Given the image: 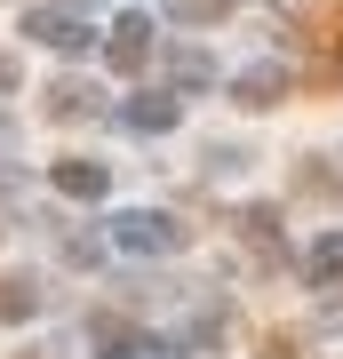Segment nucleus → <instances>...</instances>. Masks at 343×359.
<instances>
[{
  "label": "nucleus",
  "instance_id": "2eb2a0df",
  "mask_svg": "<svg viewBox=\"0 0 343 359\" xmlns=\"http://www.w3.org/2000/svg\"><path fill=\"white\" fill-rule=\"evenodd\" d=\"M319 32H328V56L343 65V8H335V16H328V25H319Z\"/></svg>",
  "mask_w": 343,
  "mask_h": 359
},
{
  "label": "nucleus",
  "instance_id": "1a4fd4ad",
  "mask_svg": "<svg viewBox=\"0 0 343 359\" xmlns=\"http://www.w3.org/2000/svg\"><path fill=\"white\" fill-rule=\"evenodd\" d=\"M231 8H240V0H168V25H191V32H200V25H224Z\"/></svg>",
  "mask_w": 343,
  "mask_h": 359
},
{
  "label": "nucleus",
  "instance_id": "ddd939ff",
  "mask_svg": "<svg viewBox=\"0 0 343 359\" xmlns=\"http://www.w3.org/2000/svg\"><path fill=\"white\" fill-rule=\"evenodd\" d=\"M8 208H25V176H16V168H0V216H8Z\"/></svg>",
  "mask_w": 343,
  "mask_h": 359
},
{
  "label": "nucleus",
  "instance_id": "423d86ee",
  "mask_svg": "<svg viewBox=\"0 0 343 359\" xmlns=\"http://www.w3.org/2000/svg\"><path fill=\"white\" fill-rule=\"evenodd\" d=\"M280 96H288V65H248L231 80V104H248V112H271Z\"/></svg>",
  "mask_w": 343,
  "mask_h": 359
},
{
  "label": "nucleus",
  "instance_id": "9d476101",
  "mask_svg": "<svg viewBox=\"0 0 343 359\" xmlns=\"http://www.w3.org/2000/svg\"><path fill=\"white\" fill-rule=\"evenodd\" d=\"M32 311H40L32 280H0V320H32Z\"/></svg>",
  "mask_w": 343,
  "mask_h": 359
},
{
  "label": "nucleus",
  "instance_id": "4468645a",
  "mask_svg": "<svg viewBox=\"0 0 343 359\" xmlns=\"http://www.w3.org/2000/svg\"><path fill=\"white\" fill-rule=\"evenodd\" d=\"M264 359H304V344H295V335H271V344H264Z\"/></svg>",
  "mask_w": 343,
  "mask_h": 359
},
{
  "label": "nucleus",
  "instance_id": "20e7f679",
  "mask_svg": "<svg viewBox=\"0 0 343 359\" xmlns=\"http://www.w3.org/2000/svg\"><path fill=\"white\" fill-rule=\"evenodd\" d=\"M176 120H184L176 96H128V104H120V128H128V136H168Z\"/></svg>",
  "mask_w": 343,
  "mask_h": 359
},
{
  "label": "nucleus",
  "instance_id": "6e6552de",
  "mask_svg": "<svg viewBox=\"0 0 343 359\" xmlns=\"http://www.w3.org/2000/svg\"><path fill=\"white\" fill-rule=\"evenodd\" d=\"M96 88H80V80H56V88H48V120H80V112H96Z\"/></svg>",
  "mask_w": 343,
  "mask_h": 359
},
{
  "label": "nucleus",
  "instance_id": "9b49d317",
  "mask_svg": "<svg viewBox=\"0 0 343 359\" xmlns=\"http://www.w3.org/2000/svg\"><path fill=\"white\" fill-rule=\"evenodd\" d=\"M168 72H176V88H208V80H216V65H208L200 48H176V65H168Z\"/></svg>",
  "mask_w": 343,
  "mask_h": 359
},
{
  "label": "nucleus",
  "instance_id": "f03ea898",
  "mask_svg": "<svg viewBox=\"0 0 343 359\" xmlns=\"http://www.w3.org/2000/svg\"><path fill=\"white\" fill-rule=\"evenodd\" d=\"M16 32L40 40V48H56V56H88V48H96V32L80 25L64 0H40V8H25V16H16Z\"/></svg>",
  "mask_w": 343,
  "mask_h": 359
},
{
  "label": "nucleus",
  "instance_id": "f257e3e1",
  "mask_svg": "<svg viewBox=\"0 0 343 359\" xmlns=\"http://www.w3.org/2000/svg\"><path fill=\"white\" fill-rule=\"evenodd\" d=\"M112 248H128V256H176L184 224L160 216V208H120V216H112Z\"/></svg>",
  "mask_w": 343,
  "mask_h": 359
},
{
  "label": "nucleus",
  "instance_id": "0eeeda50",
  "mask_svg": "<svg viewBox=\"0 0 343 359\" xmlns=\"http://www.w3.org/2000/svg\"><path fill=\"white\" fill-rule=\"evenodd\" d=\"M304 280H311V287H335V280H343V231H319V240H311Z\"/></svg>",
  "mask_w": 343,
  "mask_h": 359
},
{
  "label": "nucleus",
  "instance_id": "dca6fc26",
  "mask_svg": "<svg viewBox=\"0 0 343 359\" xmlns=\"http://www.w3.org/2000/svg\"><path fill=\"white\" fill-rule=\"evenodd\" d=\"M16 80H25V72H16V56H0V96H16Z\"/></svg>",
  "mask_w": 343,
  "mask_h": 359
},
{
  "label": "nucleus",
  "instance_id": "39448f33",
  "mask_svg": "<svg viewBox=\"0 0 343 359\" xmlns=\"http://www.w3.org/2000/svg\"><path fill=\"white\" fill-rule=\"evenodd\" d=\"M48 176H56V192H64V200H104V192H112V168H104V160H80V152H72V160H56Z\"/></svg>",
  "mask_w": 343,
  "mask_h": 359
},
{
  "label": "nucleus",
  "instance_id": "7ed1b4c3",
  "mask_svg": "<svg viewBox=\"0 0 343 359\" xmlns=\"http://www.w3.org/2000/svg\"><path fill=\"white\" fill-rule=\"evenodd\" d=\"M104 65H112V72H128V80L152 65V16H136V8H128L120 25L104 32Z\"/></svg>",
  "mask_w": 343,
  "mask_h": 359
},
{
  "label": "nucleus",
  "instance_id": "f8f14e48",
  "mask_svg": "<svg viewBox=\"0 0 343 359\" xmlns=\"http://www.w3.org/2000/svg\"><path fill=\"white\" fill-rule=\"evenodd\" d=\"M240 224H248V240L264 248V256H271V248H280V208H248Z\"/></svg>",
  "mask_w": 343,
  "mask_h": 359
}]
</instances>
